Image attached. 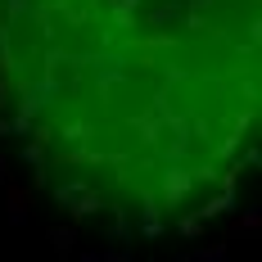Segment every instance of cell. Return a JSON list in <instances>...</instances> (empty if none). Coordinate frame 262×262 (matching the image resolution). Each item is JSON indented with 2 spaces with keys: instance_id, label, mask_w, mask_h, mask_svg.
I'll return each instance as SVG.
<instances>
[{
  "instance_id": "6da1fadb",
  "label": "cell",
  "mask_w": 262,
  "mask_h": 262,
  "mask_svg": "<svg viewBox=\"0 0 262 262\" xmlns=\"http://www.w3.org/2000/svg\"><path fill=\"white\" fill-rule=\"evenodd\" d=\"M0 131L86 212L212 208L258 131V0H0Z\"/></svg>"
}]
</instances>
